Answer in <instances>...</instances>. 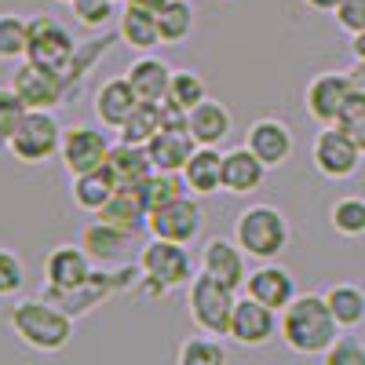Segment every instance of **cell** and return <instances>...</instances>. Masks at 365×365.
<instances>
[{"mask_svg":"<svg viewBox=\"0 0 365 365\" xmlns=\"http://www.w3.org/2000/svg\"><path fill=\"white\" fill-rule=\"evenodd\" d=\"M135 106H139V96H135V88L128 84V77H110L96 91V117L103 120V128L117 132Z\"/></svg>","mask_w":365,"mask_h":365,"instance_id":"obj_20","label":"cell"},{"mask_svg":"<svg viewBox=\"0 0 365 365\" xmlns=\"http://www.w3.org/2000/svg\"><path fill=\"white\" fill-rule=\"evenodd\" d=\"M282 332V314L263 307L259 299L252 296H237V307H234V318H230V336L237 347H267L274 336Z\"/></svg>","mask_w":365,"mask_h":365,"instance_id":"obj_11","label":"cell"},{"mask_svg":"<svg viewBox=\"0 0 365 365\" xmlns=\"http://www.w3.org/2000/svg\"><path fill=\"white\" fill-rule=\"evenodd\" d=\"M146 201H143V190L139 187H128V182H117V190L113 197L106 201V208L99 212V220L106 223H117V227H125L132 234L146 230Z\"/></svg>","mask_w":365,"mask_h":365,"instance_id":"obj_25","label":"cell"},{"mask_svg":"<svg viewBox=\"0 0 365 365\" xmlns=\"http://www.w3.org/2000/svg\"><path fill=\"white\" fill-rule=\"evenodd\" d=\"M234 241L245 249L249 259L270 263V259H278L289 249L292 227H289L282 208H274V205H252V208H245L234 220Z\"/></svg>","mask_w":365,"mask_h":365,"instance_id":"obj_4","label":"cell"},{"mask_svg":"<svg viewBox=\"0 0 365 365\" xmlns=\"http://www.w3.org/2000/svg\"><path fill=\"white\" fill-rule=\"evenodd\" d=\"M336 22L347 34H361L365 29V0H344L336 8Z\"/></svg>","mask_w":365,"mask_h":365,"instance_id":"obj_41","label":"cell"},{"mask_svg":"<svg viewBox=\"0 0 365 365\" xmlns=\"http://www.w3.org/2000/svg\"><path fill=\"white\" fill-rule=\"evenodd\" d=\"M110 146L106 135L99 128H88V125H77V128H66L63 132V150H58V161L70 175H84V172H96L106 165L110 158Z\"/></svg>","mask_w":365,"mask_h":365,"instance_id":"obj_14","label":"cell"},{"mask_svg":"<svg viewBox=\"0 0 365 365\" xmlns=\"http://www.w3.org/2000/svg\"><path fill=\"white\" fill-rule=\"evenodd\" d=\"M245 296L259 299L263 307H270V311L282 314L299 292H296V278H292V274H289L278 259H270V263H259L256 270H249V278H245Z\"/></svg>","mask_w":365,"mask_h":365,"instance_id":"obj_17","label":"cell"},{"mask_svg":"<svg viewBox=\"0 0 365 365\" xmlns=\"http://www.w3.org/2000/svg\"><path fill=\"white\" fill-rule=\"evenodd\" d=\"M245 249L230 237H212L205 241L201 249V259H197V270L212 274L216 282L230 285V289H245V278H249V263H245Z\"/></svg>","mask_w":365,"mask_h":365,"instance_id":"obj_15","label":"cell"},{"mask_svg":"<svg viewBox=\"0 0 365 365\" xmlns=\"http://www.w3.org/2000/svg\"><path fill=\"white\" fill-rule=\"evenodd\" d=\"M344 132L354 139V146L365 154V117H358V120H351V125H344Z\"/></svg>","mask_w":365,"mask_h":365,"instance_id":"obj_42","label":"cell"},{"mask_svg":"<svg viewBox=\"0 0 365 365\" xmlns=\"http://www.w3.org/2000/svg\"><path fill=\"white\" fill-rule=\"evenodd\" d=\"M22 117H26V103L15 96V88H0V146H8L15 128L22 125Z\"/></svg>","mask_w":365,"mask_h":365,"instance_id":"obj_38","label":"cell"},{"mask_svg":"<svg viewBox=\"0 0 365 365\" xmlns=\"http://www.w3.org/2000/svg\"><path fill=\"white\" fill-rule=\"evenodd\" d=\"M11 88L15 96L26 103V110H55L66 99V73L37 66V63H22L11 73Z\"/></svg>","mask_w":365,"mask_h":365,"instance_id":"obj_9","label":"cell"},{"mask_svg":"<svg viewBox=\"0 0 365 365\" xmlns=\"http://www.w3.org/2000/svg\"><path fill=\"white\" fill-rule=\"evenodd\" d=\"M325 303H329V311L332 318H336V325L344 332L358 329L365 322V289L354 285V282H336V285H329L325 289Z\"/></svg>","mask_w":365,"mask_h":365,"instance_id":"obj_29","label":"cell"},{"mask_svg":"<svg viewBox=\"0 0 365 365\" xmlns=\"http://www.w3.org/2000/svg\"><path fill=\"white\" fill-rule=\"evenodd\" d=\"M132 230L125 227H117V223H106V220H91L84 230H81V241L77 245L91 256V263H99V267H117V263H125L128 249H132Z\"/></svg>","mask_w":365,"mask_h":365,"instance_id":"obj_18","label":"cell"},{"mask_svg":"<svg viewBox=\"0 0 365 365\" xmlns=\"http://www.w3.org/2000/svg\"><path fill=\"white\" fill-rule=\"evenodd\" d=\"M158 34H161V44H182L194 34L190 0H172L165 11H158Z\"/></svg>","mask_w":365,"mask_h":365,"instance_id":"obj_33","label":"cell"},{"mask_svg":"<svg viewBox=\"0 0 365 365\" xmlns=\"http://www.w3.org/2000/svg\"><path fill=\"white\" fill-rule=\"evenodd\" d=\"M237 307V289L216 282L212 274L197 270L194 282L187 285V314L197 325V332H208V336H230V318Z\"/></svg>","mask_w":365,"mask_h":365,"instance_id":"obj_5","label":"cell"},{"mask_svg":"<svg viewBox=\"0 0 365 365\" xmlns=\"http://www.w3.org/2000/svg\"><path fill=\"white\" fill-rule=\"evenodd\" d=\"M161 132V103H139L128 120L117 128V139L120 143H132V146H146Z\"/></svg>","mask_w":365,"mask_h":365,"instance_id":"obj_30","label":"cell"},{"mask_svg":"<svg viewBox=\"0 0 365 365\" xmlns=\"http://www.w3.org/2000/svg\"><path fill=\"white\" fill-rule=\"evenodd\" d=\"M96 278V263L81 245H55L44 259V289L48 292H77Z\"/></svg>","mask_w":365,"mask_h":365,"instance_id":"obj_13","label":"cell"},{"mask_svg":"<svg viewBox=\"0 0 365 365\" xmlns=\"http://www.w3.org/2000/svg\"><path fill=\"white\" fill-rule=\"evenodd\" d=\"M58 150H63V125L55 120V110H26L8 143V154L22 165H44L58 158Z\"/></svg>","mask_w":365,"mask_h":365,"instance_id":"obj_6","label":"cell"},{"mask_svg":"<svg viewBox=\"0 0 365 365\" xmlns=\"http://www.w3.org/2000/svg\"><path fill=\"white\" fill-rule=\"evenodd\" d=\"M26 289V263L15 249H0V299H11Z\"/></svg>","mask_w":365,"mask_h":365,"instance_id":"obj_37","label":"cell"},{"mask_svg":"<svg viewBox=\"0 0 365 365\" xmlns=\"http://www.w3.org/2000/svg\"><path fill=\"white\" fill-rule=\"evenodd\" d=\"M340 325L332 318L329 303H325V292H299L289 307L282 311V344L292 351V354H325L340 336Z\"/></svg>","mask_w":365,"mask_h":365,"instance_id":"obj_1","label":"cell"},{"mask_svg":"<svg viewBox=\"0 0 365 365\" xmlns=\"http://www.w3.org/2000/svg\"><path fill=\"white\" fill-rule=\"evenodd\" d=\"M205 212L197 205V197L182 194L165 208H154L146 216V234L150 237H165V241H179V245H190V241L201 234Z\"/></svg>","mask_w":365,"mask_h":365,"instance_id":"obj_10","label":"cell"},{"mask_svg":"<svg viewBox=\"0 0 365 365\" xmlns=\"http://www.w3.org/2000/svg\"><path fill=\"white\" fill-rule=\"evenodd\" d=\"M29 48V19L0 15V63H22Z\"/></svg>","mask_w":365,"mask_h":365,"instance_id":"obj_35","label":"cell"},{"mask_svg":"<svg viewBox=\"0 0 365 365\" xmlns=\"http://www.w3.org/2000/svg\"><path fill=\"white\" fill-rule=\"evenodd\" d=\"M113 190H117V179H113V172L103 165V168H96V172H84V175H73V187H70V194H73V205L77 208H84V212H99L106 208V201L113 197Z\"/></svg>","mask_w":365,"mask_h":365,"instance_id":"obj_28","label":"cell"},{"mask_svg":"<svg viewBox=\"0 0 365 365\" xmlns=\"http://www.w3.org/2000/svg\"><path fill=\"white\" fill-rule=\"evenodd\" d=\"M77 318L66 314L58 303H51L48 296L41 299H19L15 311L8 314V329L15 332V340L37 354H58L66 351L73 340V325Z\"/></svg>","mask_w":365,"mask_h":365,"instance_id":"obj_2","label":"cell"},{"mask_svg":"<svg viewBox=\"0 0 365 365\" xmlns=\"http://www.w3.org/2000/svg\"><path fill=\"white\" fill-rule=\"evenodd\" d=\"M168 99L175 103V106H182V110H194V106H201L205 99H208V88H205V81H201V73H194V70H172V88H168Z\"/></svg>","mask_w":365,"mask_h":365,"instance_id":"obj_36","label":"cell"},{"mask_svg":"<svg viewBox=\"0 0 365 365\" xmlns=\"http://www.w3.org/2000/svg\"><path fill=\"white\" fill-rule=\"evenodd\" d=\"M117 0H70V11H73V19L81 22V26H88V29H103L106 22H113V15H117Z\"/></svg>","mask_w":365,"mask_h":365,"instance_id":"obj_39","label":"cell"},{"mask_svg":"<svg viewBox=\"0 0 365 365\" xmlns=\"http://www.w3.org/2000/svg\"><path fill=\"white\" fill-rule=\"evenodd\" d=\"M347 77H351V84H354L358 91H365V63H358V58H354V66L347 70Z\"/></svg>","mask_w":365,"mask_h":365,"instance_id":"obj_44","label":"cell"},{"mask_svg":"<svg viewBox=\"0 0 365 365\" xmlns=\"http://www.w3.org/2000/svg\"><path fill=\"white\" fill-rule=\"evenodd\" d=\"M322 365H365V340L344 336V332H340L336 344L322 354Z\"/></svg>","mask_w":365,"mask_h":365,"instance_id":"obj_40","label":"cell"},{"mask_svg":"<svg viewBox=\"0 0 365 365\" xmlns=\"http://www.w3.org/2000/svg\"><path fill=\"white\" fill-rule=\"evenodd\" d=\"M175 365H227V347L220 336H187L175 347Z\"/></svg>","mask_w":365,"mask_h":365,"instance_id":"obj_31","label":"cell"},{"mask_svg":"<svg viewBox=\"0 0 365 365\" xmlns=\"http://www.w3.org/2000/svg\"><path fill=\"white\" fill-rule=\"evenodd\" d=\"M182 179H187V190L194 197H212L223 190V154L220 146H197L194 158L182 168Z\"/></svg>","mask_w":365,"mask_h":365,"instance_id":"obj_22","label":"cell"},{"mask_svg":"<svg viewBox=\"0 0 365 365\" xmlns=\"http://www.w3.org/2000/svg\"><path fill=\"white\" fill-rule=\"evenodd\" d=\"M77 55V41L73 34L58 22L55 15L41 11L29 19V48H26V63H37V66H48V70H58L66 73L70 63Z\"/></svg>","mask_w":365,"mask_h":365,"instance_id":"obj_7","label":"cell"},{"mask_svg":"<svg viewBox=\"0 0 365 365\" xmlns=\"http://www.w3.org/2000/svg\"><path fill=\"white\" fill-rule=\"evenodd\" d=\"M106 168L113 172L117 182H128V187H143V182L158 172L154 161H150V150L146 146H132V143H120V139L110 146Z\"/></svg>","mask_w":365,"mask_h":365,"instance_id":"obj_24","label":"cell"},{"mask_svg":"<svg viewBox=\"0 0 365 365\" xmlns=\"http://www.w3.org/2000/svg\"><path fill=\"white\" fill-rule=\"evenodd\" d=\"M150 150V161H154L158 172H182L187 168V161L194 158V150H197V139L190 132H158L154 139L146 143Z\"/></svg>","mask_w":365,"mask_h":365,"instance_id":"obj_26","label":"cell"},{"mask_svg":"<svg viewBox=\"0 0 365 365\" xmlns=\"http://www.w3.org/2000/svg\"><path fill=\"white\" fill-rule=\"evenodd\" d=\"M263 179H267V165L249 146H237V150H227L223 154V194L245 197V194L263 187Z\"/></svg>","mask_w":365,"mask_h":365,"instance_id":"obj_19","label":"cell"},{"mask_svg":"<svg viewBox=\"0 0 365 365\" xmlns=\"http://www.w3.org/2000/svg\"><path fill=\"white\" fill-rule=\"evenodd\" d=\"M143 201H146V212H154V208H165L172 205L175 197L182 194H190L187 190V179H182V172H154L146 182H143Z\"/></svg>","mask_w":365,"mask_h":365,"instance_id":"obj_32","label":"cell"},{"mask_svg":"<svg viewBox=\"0 0 365 365\" xmlns=\"http://www.w3.org/2000/svg\"><path fill=\"white\" fill-rule=\"evenodd\" d=\"M351 55L358 58V63H365V29L361 34H351Z\"/></svg>","mask_w":365,"mask_h":365,"instance_id":"obj_45","label":"cell"},{"mask_svg":"<svg viewBox=\"0 0 365 365\" xmlns=\"http://www.w3.org/2000/svg\"><path fill=\"white\" fill-rule=\"evenodd\" d=\"M132 4H139V8H146V11L158 15V11H165V8L172 4V0H132Z\"/></svg>","mask_w":365,"mask_h":365,"instance_id":"obj_46","label":"cell"},{"mask_svg":"<svg viewBox=\"0 0 365 365\" xmlns=\"http://www.w3.org/2000/svg\"><path fill=\"white\" fill-rule=\"evenodd\" d=\"M245 146L252 150V154L267 165V168H282L292 150H296V139H292V128L285 125V120L278 117H259L249 125L245 132Z\"/></svg>","mask_w":365,"mask_h":365,"instance_id":"obj_16","label":"cell"},{"mask_svg":"<svg viewBox=\"0 0 365 365\" xmlns=\"http://www.w3.org/2000/svg\"><path fill=\"white\" fill-rule=\"evenodd\" d=\"M117 34H120V41H125L128 48H135V51H154L158 44H161V34H158V15L154 11H146V8H139V4H125V11L117 15Z\"/></svg>","mask_w":365,"mask_h":365,"instance_id":"obj_27","label":"cell"},{"mask_svg":"<svg viewBox=\"0 0 365 365\" xmlns=\"http://www.w3.org/2000/svg\"><path fill=\"white\" fill-rule=\"evenodd\" d=\"M311 11H325V15H336V8L344 4V0H303Z\"/></svg>","mask_w":365,"mask_h":365,"instance_id":"obj_43","label":"cell"},{"mask_svg":"<svg viewBox=\"0 0 365 365\" xmlns=\"http://www.w3.org/2000/svg\"><path fill=\"white\" fill-rule=\"evenodd\" d=\"M361 150L354 146V139L340 128V125H325L318 135H314V146H311V161L318 168V175L325 179H347L358 172L361 165Z\"/></svg>","mask_w":365,"mask_h":365,"instance_id":"obj_8","label":"cell"},{"mask_svg":"<svg viewBox=\"0 0 365 365\" xmlns=\"http://www.w3.org/2000/svg\"><path fill=\"white\" fill-rule=\"evenodd\" d=\"M63 4H70V0H63Z\"/></svg>","mask_w":365,"mask_h":365,"instance_id":"obj_47","label":"cell"},{"mask_svg":"<svg viewBox=\"0 0 365 365\" xmlns=\"http://www.w3.org/2000/svg\"><path fill=\"white\" fill-rule=\"evenodd\" d=\"M125 77H128V84L135 88L139 103H165V99H168L172 70H168V63H161L158 55H150V51H146L143 58H135Z\"/></svg>","mask_w":365,"mask_h":365,"instance_id":"obj_23","label":"cell"},{"mask_svg":"<svg viewBox=\"0 0 365 365\" xmlns=\"http://www.w3.org/2000/svg\"><path fill=\"white\" fill-rule=\"evenodd\" d=\"M135 267H139L143 289L154 299H165L172 289H187L197 274L190 249L179 245V241H165V237H150L135 256Z\"/></svg>","mask_w":365,"mask_h":365,"instance_id":"obj_3","label":"cell"},{"mask_svg":"<svg viewBox=\"0 0 365 365\" xmlns=\"http://www.w3.org/2000/svg\"><path fill=\"white\" fill-rule=\"evenodd\" d=\"M351 91H354V84H351L347 73L325 70V73H318V77L307 81L303 106H307V113L318 120L322 128H325V125H336L340 113H344V106H347V99H351Z\"/></svg>","mask_w":365,"mask_h":365,"instance_id":"obj_12","label":"cell"},{"mask_svg":"<svg viewBox=\"0 0 365 365\" xmlns=\"http://www.w3.org/2000/svg\"><path fill=\"white\" fill-rule=\"evenodd\" d=\"M230 132H234V113L220 99L208 96L201 106L190 110V135L197 139V146H223Z\"/></svg>","mask_w":365,"mask_h":365,"instance_id":"obj_21","label":"cell"},{"mask_svg":"<svg viewBox=\"0 0 365 365\" xmlns=\"http://www.w3.org/2000/svg\"><path fill=\"white\" fill-rule=\"evenodd\" d=\"M329 223L340 237H365V197L347 194L340 201H332L329 208Z\"/></svg>","mask_w":365,"mask_h":365,"instance_id":"obj_34","label":"cell"}]
</instances>
